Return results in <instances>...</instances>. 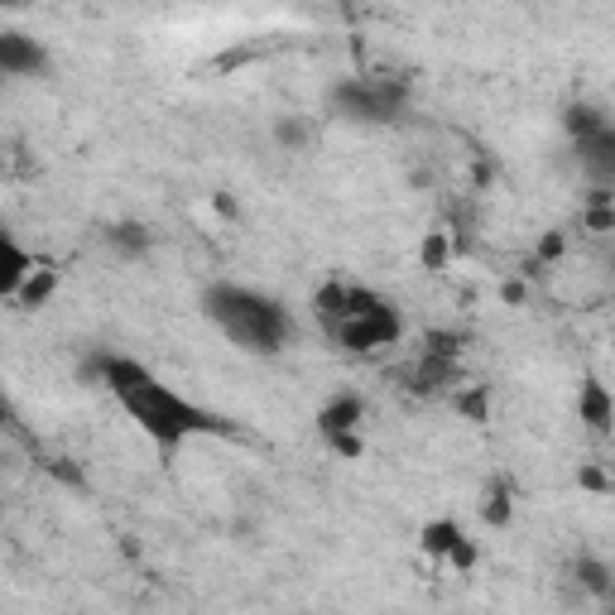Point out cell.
Listing matches in <instances>:
<instances>
[{
    "instance_id": "obj_5",
    "label": "cell",
    "mask_w": 615,
    "mask_h": 615,
    "mask_svg": "<svg viewBox=\"0 0 615 615\" xmlns=\"http://www.w3.org/2000/svg\"><path fill=\"white\" fill-rule=\"evenodd\" d=\"M49 63V53L39 39H29L20 29H0V77H20V73H39Z\"/></svg>"
},
{
    "instance_id": "obj_22",
    "label": "cell",
    "mask_w": 615,
    "mask_h": 615,
    "mask_svg": "<svg viewBox=\"0 0 615 615\" xmlns=\"http://www.w3.org/2000/svg\"><path fill=\"white\" fill-rule=\"evenodd\" d=\"M476 558H481V553H476V543H471L467 534H462V539H457L452 548H447V558H443V563H447V567H457V572H471V567H476Z\"/></svg>"
},
{
    "instance_id": "obj_26",
    "label": "cell",
    "mask_w": 615,
    "mask_h": 615,
    "mask_svg": "<svg viewBox=\"0 0 615 615\" xmlns=\"http://www.w3.org/2000/svg\"><path fill=\"white\" fill-rule=\"evenodd\" d=\"M587 231H596V236H606V231H615V207H587Z\"/></svg>"
},
{
    "instance_id": "obj_16",
    "label": "cell",
    "mask_w": 615,
    "mask_h": 615,
    "mask_svg": "<svg viewBox=\"0 0 615 615\" xmlns=\"http://www.w3.org/2000/svg\"><path fill=\"white\" fill-rule=\"evenodd\" d=\"M457 539H462V524H457V519H428V524H423V534H419L423 553H428V558H438V563L447 558V548H452Z\"/></svg>"
},
{
    "instance_id": "obj_10",
    "label": "cell",
    "mask_w": 615,
    "mask_h": 615,
    "mask_svg": "<svg viewBox=\"0 0 615 615\" xmlns=\"http://www.w3.org/2000/svg\"><path fill=\"white\" fill-rule=\"evenodd\" d=\"M29 270H34V260H29L25 250L15 246L5 231H0V298H15V289L25 284Z\"/></svg>"
},
{
    "instance_id": "obj_29",
    "label": "cell",
    "mask_w": 615,
    "mask_h": 615,
    "mask_svg": "<svg viewBox=\"0 0 615 615\" xmlns=\"http://www.w3.org/2000/svg\"><path fill=\"white\" fill-rule=\"evenodd\" d=\"M500 294H505V303H524V294H529V289H524L519 279H505V289H500Z\"/></svg>"
},
{
    "instance_id": "obj_4",
    "label": "cell",
    "mask_w": 615,
    "mask_h": 615,
    "mask_svg": "<svg viewBox=\"0 0 615 615\" xmlns=\"http://www.w3.org/2000/svg\"><path fill=\"white\" fill-rule=\"evenodd\" d=\"M337 346L342 351H351V356H366V351H380V346H394L399 337H404V322H399V313H394V303H375L370 313H361V318H346L337 332Z\"/></svg>"
},
{
    "instance_id": "obj_21",
    "label": "cell",
    "mask_w": 615,
    "mask_h": 615,
    "mask_svg": "<svg viewBox=\"0 0 615 615\" xmlns=\"http://www.w3.org/2000/svg\"><path fill=\"white\" fill-rule=\"evenodd\" d=\"M419 260H423V270H447V260H452V241H447V231H428V236H423Z\"/></svg>"
},
{
    "instance_id": "obj_19",
    "label": "cell",
    "mask_w": 615,
    "mask_h": 615,
    "mask_svg": "<svg viewBox=\"0 0 615 615\" xmlns=\"http://www.w3.org/2000/svg\"><path fill=\"white\" fill-rule=\"evenodd\" d=\"M457 414L471 423H491V390L486 385H471V390L457 394Z\"/></svg>"
},
{
    "instance_id": "obj_24",
    "label": "cell",
    "mask_w": 615,
    "mask_h": 615,
    "mask_svg": "<svg viewBox=\"0 0 615 615\" xmlns=\"http://www.w3.org/2000/svg\"><path fill=\"white\" fill-rule=\"evenodd\" d=\"M577 486L591 495H611V476L596 467V462H587V467H577Z\"/></svg>"
},
{
    "instance_id": "obj_20",
    "label": "cell",
    "mask_w": 615,
    "mask_h": 615,
    "mask_svg": "<svg viewBox=\"0 0 615 615\" xmlns=\"http://www.w3.org/2000/svg\"><path fill=\"white\" fill-rule=\"evenodd\" d=\"M462 346H467V337H462V332H428L423 356H438V361H462Z\"/></svg>"
},
{
    "instance_id": "obj_28",
    "label": "cell",
    "mask_w": 615,
    "mask_h": 615,
    "mask_svg": "<svg viewBox=\"0 0 615 615\" xmlns=\"http://www.w3.org/2000/svg\"><path fill=\"white\" fill-rule=\"evenodd\" d=\"M587 207H615V193H611V183H596L587 193Z\"/></svg>"
},
{
    "instance_id": "obj_25",
    "label": "cell",
    "mask_w": 615,
    "mask_h": 615,
    "mask_svg": "<svg viewBox=\"0 0 615 615\" xmlns=\"http://www.w3.org/2000/svg\"><path fill=\"white\" fill-rule=\"evenodd\" d=\"M327 447H332L337 457H346V462H356V457L366 452V447H361V438H356V433H327Z\"/></svg>"
},
{
    "instance_id": "obj_9",
    "label": "cell",
    "mask_w": 615,
    "mask_h": 615,
    "mask_svg": "<svg viewBox=\"0 0 615 615\" xmlns=\"http://www.w3.org/2000/svg\"><path fill=\"white\" fill-rule=\"evenodd\" d=\"M577 419L587 423L591 433H606L615 419V404H611V394H606V385H596V380H587L582 385V399H577Z\"/></svg>"
},
{
    "instance_id": "obj_3",
    "label": "cell",
    "mask_w": 615,
    "mask_h": 615,
    "mask_svg": "<svg viewBox=\"0 0 615 615\" xmlns=\"http://www.w3.org/2000/svg\"><path fill=\"white\" fill-rule=\"evenodd\" d=\"M327 101H332V111L346 116V121L390 125L404 116L409 87L394 82V77H346V82H337V87L327 92Z\"/></svg>"
},
{
    "instance_id": "obj_15",
    "label": "cell",
    "mask_w": 615,
    "mask_h": 615,
    "mask_svg": "<svg viewBox=\"0 0 615 615\" xmlns=\"http://www.w3.org/2000/svg\"><path fill=\"white\" fill-rule=\"evenodd\" d=\"M572 582L606 601V596H611V563H606V558H591V553H582V558L572 563Z\"/></svg>"
},
{
    "instance_id": "obj_23",
    "label": "cell",
    "mask_w": 615,
    "mask_h": 615,
    "mask_svg": "<svg viewBox=\"0 0 615 615\" xmlns=\"http://www.w3.org/2000/svg\"><path fill=\"white\" fill-rule=\"evenodd\" d=\"M44 467H49L53 481H63V486H73V491H87V476H82V467L63 462V457H53V462H44Z\"/></svg>"
},
{
    "instance_id": "obj_12",
    "label": "cell",
    "mask_w": 615,
    "mask_h": 615,
    "mask_svg": "<svg viewBox=\"0 0 615 615\" xmlns=\"http://www.w3.org/2000/svg\"><path fill=\"white\" fill-rule=\"evenodd\" d=\"M106 246L116 250V255H125V260H140L154 246V231L145 222H116V226H106Z\"/></svg>"
},
{
    "instance_id": "obj_17",
    "label": "cell",
    "mask_w": 615,
    "mask_h": 615,
    "mask_svg": "<svg viewBox=\"0 0 615 615\" xmlns=\"http://www.w3.org/2000/svg\"><path fill=\"white\" fill-rule=\"evenodd\" d=\"M481 519H486L491 529H505V524L515 519V500H510V486H505V481H495L491 491H486V505H481Z\"/></svg>"
},
{
    "instance_id": "obj_30",
    "label": "cell",
    "mask_w": 615,
    "mask_h": 615,
    "mask_svg": "<svg viewBox=\"0 0 615 615\" xmlns=\"http://www.w3.org/2000/svg\"><path fill=\"white\" fill-rule=\"evenodd\" d=\"M495 178V164L491 159H481V164H476V183H481V188H486V183H491Z\"/></svg>"
},
{
    "instance_id": "obj_14",
    "label": "cell",
    "mask_w": 615,
    "mask_h": 615,
    "mask_svg": "<svg viewBox=\"0 0 615 615\" xmlns=\"http://www.w3.org/2000/svg\"><path fill=\"white\" fill-rule=\"evenodd\" d=\"M346 289H351V284L332 279V284H322L318 294H313V313H318V322L327 327V332H337V327L346 322Z\"/></svg>"
},
{
    "instance_id": "obj_31",
    "label": "cell",
    "mask_w": 615,
    "mask_h": 615,
    "mask_svg": "<svg viewBox=\"0 0 615 615\" xmlns=\"http://www.w3.org/2000/svg\"><path fill=\"white\" fill-rule=\"evenodd\" d=\"M0 423H10V404H5V394H0Z\"/></svg>"
},
{
    "instance_id": "obj_11",
    "label": "cell",
    "mask_w": 615,
    "mask_h": 615,
    "mask_svg": "<svg viewBox=\"0 0 615 615\" xmlns=\"http://www.w3.org/2000/svg\"><path fill=\"white\" fill-rule=\"evenodd\" d=\"M577 154H582V164L596 173V183H611L615 178V130H601V135L582 140Z\"/></svg>"
},
{
    "instance_id": "obj_1",
    "label": "cell",
    "mask_w": 615,
    "mask_h": 615,
    "mask_svg": "<svg viewBox=\"0 0 615 615\" xmlns=\"http://www.w3.org/2000/svg\"><path fill=\"white\" fill-rule=\"evenodd\" d=\"M202 313L222 327L226 337L246 351H260V356H274L284 351V342L294 337V318L289 308L270 294H255L246 284H212L202 294Z\"/></svg>"
},
{
    "instance_id": "obj_18",
    "label": "cell",
    "mask_w": 615,
    "mask_h": 615,
    "mask_svg": "<svg viewBox=\"0 0 615 615\" xmlns=\"http://www.w3.org/2000/svg\"><path fill=\"white\" fill-rule=\"evenodd\" d=\"M274 140L284 149H308L313 145V125L303 121V116H279L274 121Z\"/></svg>"
},
{
    "instance_id": "obj_7",
    "label": "cell",
    "mask_w": 615,
    "mask_h": 615,
    "mask_svg": "<svg viewBox=\"0 0 615 615\" xmlns=\"http://www.w3.org/2000/svg\"><path fill=\"white\" fill-rule=\"evenodd\" d=\"M462 380V361H438V356H419V366L409 375V390L414 394H438L447 385Z\"/></svg>"
},
{
    "instance_id": "obj_27",
    "label": "cell",
    "mask_w": 615,
    "mask_h": 615,
    "mask_svg": "<svg viewBox=\"0 0 615 615\" xmlns=\"http://www.w3.org/2000/svg\"><path fill=\"white\" fill-rule=\"evenodd\" d=\"M563 231H548V236H543L539 241V260H534V265H543V260H558V255H563Z\"/></svg>"
},
{
    "instance_id": "obj_32",
    "label": "cell",
    "mask_w": 615,
    "mask_h": 615,
    "mask_svg": "<svg viewBox=\"0 0 615 615\" xmlns=\"http://www.w3.org/2000/svg\"><path fill=\"white\" fill-rule=\"evenodd\" d=\"M0 82H5V77H0Z\"/></svg>"
},
{
    "instance_id": "obj_13",
    "label": "cell",
    "mask_w": 615,
    "mask_h": 615,
    "mask_svg": "<svg viewBox=\"0 0 615 615\" xmlns=\"http://www.w3.org/2000/svg\"><path fill=\"white\" fill-rule=\"evenodd\" d=\"M563 125L567 135L582 145V140H591V135H601V130H611V121H606V111L601 106H591V101H572L563 111Z\"/></svg>"
},
{
    "instance_id": "obj_6",
    "label": "cell",
    "mask_w": 615,
    "mask_h": 615,
    "mask_svg": "<svg viewBox=\"0 0 615 615\" xmlns=\"http://www.w3.org/2000/svg\"><path fill=\"white\" fill-rule=\"evenodd\" d=\"M361 419H366V404H361V394H332L327 404H322V414H318V428H322V438L327 433H356L361 428Z\"/></svg>"
},
{
    "instance_id": "obj_8",
    "label": "cell",
    "mask_w": 615,
    "mask_h": 615,
    "mask_svg": "<svg viewBox=\"0 0 615 615\" xmlns=\"http://www.w3.org/2000/svg\"><path fill=\"white\" fill-rule=\"evenodd\" d=\"M53 294H58V270H53V265H39V270H29L25 284L15 289V303H20L25 313H39V308H49Z\"/></svg>"
},
{
    "instance_id": "obj_2",
    "label": "cell",
    "mask_w": 615,
    "mask_h": 615,
    "mask_svg": "<svg viewBox=\"0 0 615 615\" xmlns=\"http://www.w3.org/2000/svg\"><path fill=\"white\" fill-rule=\"evenodd\" d=\"M121 404H125V414L140 423V428H145V433L164 447V452H173L183 438H197V433H217V438H226V433H231V423H226V419H217V414H207V409L188 404L183 394H173L169 385H159L154 375H149V380H140L135 390H125Z\"/></svg>"
}]
</instances>
